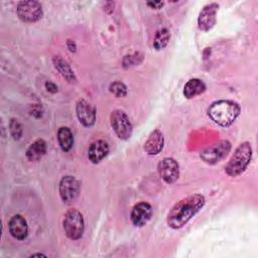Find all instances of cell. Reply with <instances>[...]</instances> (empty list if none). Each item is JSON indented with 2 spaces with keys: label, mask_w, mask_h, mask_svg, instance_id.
<instances>
[{
  "label": "cell",
  "mask_w": 258,
  "mask_h": 258,
  "mask_svg": "<svg viewBox=\"0 0 258 258\" xmlns=\"http://www.w3.org/2000/svg\"><path fill=\"white\" fill-rule=\"evenodd\" d=\"M206 199L201 194L190 195L178 201L168 212L167 225L174 230L182 228L205 206Z\"/></svg>",
  "instance_id": "obj_1"
},
{
  "label": "cell",
  "mask_w": 258,
  "mask_h": 258,
  "mask_svg": "<svg viewBox=\"0 0 258 258\" xmlns=\"http://www.w3.org/2000/svg\"><path fill=\"white\" fill-rule=\"evenodd\" d=\"M241 108L238 103L231 100H220L214 102L208 109L209 117L218 125L228 127L240 115Z\"/></svg>",
  "instance_id": "obj_2"
},
{
  "label": "cell",
  "mask_w": 258,
  "mask_h": 258,
  "mask_svg": "<svg viewBox=\"0 0 258 258\" xmlns=\"http://www.w3.org/2000/svg\"><path fill=\"white\" fill-rule=\"evenodd\" d=\"M252 158V147L249 142L241 143L225 166V172L232 177L241 174L249 165Z\"/></svg>",
  "instance_id": "obj_3"
},
{
  "label": "cell",
  "mask_w": 258,
  "mask_h": 258,
  "mask_svg": "<svg viewBox=\"0 0 258 258\" xmlns=\"http://www.w3.org/2000/svg\"><path fill=\"white\" fill-rule=\"evenodd\" d=\"M62 225L67 237L71 240H78L83 236L85 229L84 217L77 209H71L64 214Z\"/></svg>",
  "instance_id": "obj_4"
},
{
  "label": "cell",
  "mask_w": 258,
  "mask_h": 258,
  "mask_svg": "<svg viewBox=\"0 0 258 258\" xmlns=\"http://www.w3.org/2000/svg\"><path fill=\"white\" fill-rule=\"evenodd\" d=\"M231 143L228 140H220L205 148L200 156L208 164H216L224 159L231 150Z\"/></svg>",
  "instance_id": "obj_5"
},
{
  "label": "cell",
  "mask_w": 258,
  "mask_h": 258,
  "mask_svg": "<svg viewBox=\"0 0 258 258\" xmlns=\"http://www.w3.org/2000/svg\"><path fill=\"white\" fill-rule=\"evenodd\" d=\"M110 122L114 132L120 139L127 140L131 137L133 127L125 112L121 110L113 111L110 116Z\"/></svg>",
  "instance_id": "obj_6"
},
{
  "label": "cell",
  "mask_w": 258,
  "mask_h": 258,
  "mask_svg": "<svg viewBox=\"0 0 258 258\" xmlns=\"http://www.w3.org/2000/svg\"><path fill=\"white\" fill-rule=\"evenodd\" d=\"M17 15L18 17L28 23L36 22L42 17V7L41 4L37 1H21L17 5Z\"/></svg>",
  "instance_id": "obj_7"
},
{
  "label": "cell",
  "mask_w": 258,
  "mask_h": 258,
  "mask_svg": "<svg viewBox=\"0 0 258 258\" xmlns=\"http://www.w3.org/2000/svg\"><path fill=\"white\" fill-rule=\"evenodd\" d=\"M80 182L79 180L72 176H63L59 181V196L63 203L71 204L78 198L80 194Z\"/></svg>",
  "instance_id": "obj_8"
},
{
  "label": "cell",
  "mask_w": 258,
  "mask_h": 258,
  "mask_svg": "<svg viewBox=\"0 0 258 258\" xmlns=\"http://www.w3.org/2000/svg\"><path fill=\"white\" fill-rule=\"evenodd\" d=\"M160 177L166 183H173L179 176V165L171 157L163 158L157 166Z\"/></svg>",
  "instance_id": "obj_9"
},
{
  "label": "cell",
  "mask_w": 258,
  "mask_h": 258,
  "mask_svg": "<svg viewBox=\"0 0 258 258\" xmlns=\"http://www.w3.org/2000/svg\"><path fill=\"white\" fill-rule=\"evenodd\" d=\"M219 9V4L210 3L203 7L198 17V26L203 31H209L216 24V15Z\"/></svg>",
  "instance_id": "obj_10"
},
{
  "label": "cell",
  "mask_w": 258,
  "mask_h": 258,
  "mask_svg": "<svg viewBox=\"0 0 258 258\" xmlns=\"http://www.w3.org/2000/svg\"><path fill=\"white\" fill-rule=\"evenodd\" d=\"M152 216V207L146 202H140L135 205L131 211V221L135 227H143L148 223Z\"/></svg>",
  "instance_id": "obj_11"
},
{
  "label": "cell",
  "mask_w": 258,
  "mask_h": 258,
  "mask_svg": "<svg viewBox=\"0 0 258 258\" xmlns=\"http://www.w3.org/2000/svg\"><path fill=\"white\" fill-rule=\"evenodd\" d=\"M76 112L79 121L85 127H91L96 122V110L95 108L85 100H80L77 103Z\"/></svg>",
  "instance_id": "obj_12"
},
{
  "label": "cell",
  "mask_w": 258,
  "mask_h": 258,
  "mask_svg": "<svg viewBox=\"0 0 258 258\" xmlns=\"http://www.w3.org/2000/svg\"><path fill=\"white\" fill-rule=\"evenodd\" d=\"M8 229L12 237L17 240H24L28 234V226L26 220L20 215H14L9 223Z\"/></svg>",
  "instance_id": "obj_13"
},
{
  "label": "cell",
  "mask_w": 258,
  "mask_h": 258,
  "mask_svg": "<svg viewBox=\"0 0 258 258\" xmlns=\"http://www.w3.org/2000/svg\"><path fill=\"white\" fill-rule=\"evenodd\" d=\"M164 144L163 134L159 129H155L150 133L147 140L144 143V151L149 155H156L158 154Z\"/></svg>",
  "instance_id": "obj_14"
},
{
  "label": "cell",
  "mask_w": 258,
  "mask_h": 258,
  "mask_svg": "<svg viewBox=\"0 0 258 258\" xmlns=\"http://www.w3.org/2000/svg\"><path fill=\"white\" fill-rule=\"evenodd\" d=\"M109 153V145L104 140L93 142L88 150V157L93 163H98Z\"/></svg>",
  "instance_id": "obj_15"
},
{
  "label": "cell",
  "mask_w": 258,
  "mask_h": 258,
  "mask_svg": "<svg viewBox=\"0 0 258 258\" xmlns=\"http://www.w3.org/2000/svg\"><path fill=\"white\" fill-rule=\"evenodd\" d=\"M46 152V143L43 139H37L33 143L29 145V147L26 150V158L29 161H37Z\"/></svg>",
  "instance_id": "obj_16"
},
{
  "label": "cell",
  "mask_w": 258,
  "mask_h": 258,
  "mask_svg": "<svg viewBox=\"0 0 258 258\" xmlns=\"http://www.w3.org/2000/svg\"><path fill=\"white\" fill-rule=\"evenodd\" d=\"M206 91L205 83L200 79H190L184 85L183 88V95L187 99L195 98Z\"/></svg>",
  "instance_id": "obj_17"
},
{
  "label": "cell",
  "mask_w": 258,
  "mask_h": 258,
  "mask_svg": "<svg viewBox=\"0 0 258 258\" xmlns=\"http://www.w3.org/2000/svg\"><path fill=\"white\" fill-rule=\"evenodd\" d=\"M53 64L55 67V69L59 72V74L70 83L76 82V76L73 72V70L71 69L70 64L59 55H54L52 58Z\"/></svg>",
  "instance_id": "obj_18"
},
{
  "label": "cell",
  "mask_w": 258,
  "mask_h": 258,
  "mask_svg": "<svg viewBox=\"0 0 258 258\" xmlns=\"http://www.w3.org/2000/svg\"><path fill=\"white\" fill-rule=\"evenodd\" d=\"M57 141L62 151L68 152L74 145V136L70 128L60 127L57 131Z\"/></svg>",
  "instance_id": "obj_19"
},
{
  "label": "cell",
  "mask_w": 258,
  "mask_h": 258,
  "mask_svg": "<svg viewBox=\"0 0 258 258\" xmlns=\"http://www.w3.org/2000/svg\"><path fill=\"white\" fill-rule=\"evenodd\" d=\"M170 38V33L166 28L158 30L153 40V46L155 49H162L167 45Z\"/></svg>",
  "instance_id": "obj_20"
},
{
  "label": "cell",
  "mask_w": 258,
  "mask_h": 258,
  "mask_svg": "<svg viewBox=\"0 0 258 258\" xmlns=\"http://www.w3.org/2000/svg\"><path fill=\"white\" fill-rule=\"evenodd\" d=\"M110 92L116 97H125L127 95V88L122 82H114L109 87Z\"/></svg>",
  "instance_id": "obj_21"
},
{
  "label": "cell",
  "mask_w": 258,
  "mask_h": 258,
  "mask_svg": "<svg viewBox=\"0 0 258 258\" xmlns=\"http://www.w3.org/2000/svg\"><path fill=\"white\" fill-rule=\"evenodd\" d=\"M9 131L13 139L18 140L22 135V126L16 119H11L9 122Z\"/></svg>",
  "instance_id": "obj_22"
},
{
  "label": "cell",
  "mask_w": 258,
  "mask_h": 258,
  "mask_svg": "<svg viewBox=\"0 0 258 258\" xmlns=\"http://www.w3.org/2000/svg\"><path fill=\"white\" fill-rule=\"evenodd\" d=\"M45 88H46V90L48 91V92H50V93H52V94H54V93H56L57 92V86L54 84V83H52V82H46L45 83Z\"/></svg>",
  "instance_id": "obj_23"
},
{
  "label": "cell",
  "mask_w": 258,
  "mask_h": 258,
  "mask_svg": "<svg viewBox=\"0 0 258 258\" xmlns=\"http://www.w3.org/2000/svg\"><path fill=\"white\" fill-rule=\"evenodd\" d=\"M146 4L152 9H160L163 6V2L161 1H151V2H147Z\"/></svg>",
  "instance_id": "obj_24"
},
{
  "label": "cell",
  "mask_w": 258,
  "mask_h": 258,
  "mask_svg": "<svg viewBox=\"0 0 258 258\" xmlns=\"http://www.w3.org/2000/svg\"><path fill=\"white\" fill-rule=\"evenodd\" d=\"M67 44H68V47H69V49L71 50V51H76V44H75V42L74 41H72L71 39H69L68 40V42H67Z\"/></svg>",
  "instance_id": "obj_25"
},
{
  "label": "cell",
  "mask_w": 258,
  "mask_h": 258,
  "mask_svg": "<svg viewBox=\"0 0 258 258\" xmlns=\"http://www.w3.org/2000/svg\"><path fill=\"white\" fill-rule=\"evenodd\" d=\"M34 256H45V255H43V254H33V255H31V257H34Z\"/></svg>",
  "instance_id": "obj_26"
}]
</instances>
